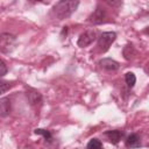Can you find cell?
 <instances>
[{"instance_id":"cell-9","label":"cell","mask_w":149,"mask_h":149,"mask_svg":"<svg viewBox=\"0 0 149 149\" xmlns=\"http://www.w3.org/2000/svg\"><path fill=\"white\" fill-rule=\"evenodd\" d=\"M126 146L128 148H139L141 146V140L137 134H130L126 140Z\"/></svg>"},{"instance_id":"cell-7","label":"cell","mask_w":149,"mask_h":149,"mask_svg":"<svg viewBox=\"0 0 149 149\" xmlns=\"http://www.w3.org/2000/svg\"><path fill=\"white\" fill-rule=\"evenodd\" d=\"M27 98H28V101L31 105H37V104H41V101H42L41 93L35 91V90H29L27 92Z\"/></svg>"},{"instance_id":"cell-4","label":"cell","mask_w":149,"mask_h":149,"mask_svg":"<svg viewBox=\"0 0 149 149\" xmlns=\"http://www.w3.org/2000/svg\"><path fill=\"white\" fill-rule=\"evenodd\" d=\"M15 43V36L9 33H2L0 36V49L2 52H9L10 47Z\"/></svg>"},{"instance_id":"cell-15","label":"cell","mask_w":149,"mask_h":149,"mask_svg":"<svg viewBox=\"0 0 149 149\" xmlns=\"http://www.w3.org/2000/svg\"><path fill=\"white\" fill-rule=\"evenodd\" d=\"M0 87H1V93H5L9 87H10V84H9V81H1L0 83Z\"/></svg>"},{"instance_id":"cell-1","label":"cell","mask_w":149,"mask_h":149,"mask_svg":"<svg viewBox=\"0 0 149 149\" xmlns=\"http://www.w3.org/2000/svg\"><path fill=\"white\" fill-rule=\"evenodd\" d=\"M79 6V1H73V0H63L58 1L54 7H52V15L58 19V20H64L69 16L72 15L73 12H76L77 7Z\"/></svg>"},{"instance_id":"cell-6","label":"cell","mask_w":149,"mask_h":149,"mask_svg":"<svg viewBox=\"0 0 149 149\" xmlns=\"http://www.w3.org/2000/svg\"><path fill=\"white\" fill-rule=\"evenodd\" d=\"M99 64L102 69L108 70V71H115L119 69V63L112 58H102Z\"/></svg>"},{"instance_id":"cell-11","label":"cell","mask_w":149,"mask_h":149,"mask_svg":"<svg viewBox=\"0 0 149 149\" xmlns=\"http://www.w3.org/2000/svg\"><path fill=\"white\" fill-rule=\"evenodd\" d=\"M125 80H126V84L129 86V87H133L136 83V77L133 72H127L125 74Z\"/></svg>"},{"instance_id":"cell-3","label":"cell","mask_w":149,"mask_h":149,"mask_svg":"<svg viewBox=\"0 0 149 149\" xmlns=\"http://www.w3.org/2000/svg\"><path fill=\"white\" fill-rule=\"evenodd\" d=\"M97 38V33L93 29H88L86 31H84L83 34H80V36L78 37V45L80 48H85L87 45H90L91 43H93Z\"/></svg>"},{"instance_id":"cell-17","label":"cell","mask_w":149,"mask_h":149,"mask_svg":"<svg viewBox=\"0 0 149 149\" xmlns=\"http://www.w3.org/2000/svg\"><path fill=\"white\" fill-rule=\"evenodd\" d=\"M144 33H146V34H149V27H147V28L144 29Z\"/></svg>"},{"instance_id":"cell-13","label":"cell","mask_w":149,"mask_h":149,"mask_svg":"<svg viewBox=\"0 0 149 149\" xmlns=\"http://www.w3.org/2000/svg\"><path fill=\"white\" fill-rule=\"evenodd\" d=\"M101 147H102V144H101V142L98 139H92L87 143L86 149H101Z\"/></svg>"},{"instance_id":"cell-16","label":"cell","mask_w":149,"mask_h":149,"mask_svg":"<svg viewBox=\"0 0 149 149\" xmlns=\"http://www.w3.org/2000/svg\"><path fill=\"white\" fill-rule=\"evenodd\" d=\"M6 72H7V66H6L5 62L1 61V62H0V76L3 77V76L6 74Z\"/></svg>"},{"instance_id":"cell-14","label":"cell","mask_w":149,"mask_h":149,"mask_svg":"<svg viewBox=\"0 0 149 149\" xmlns=\"http://www.w3.org/2000/svg\"><path fill=\"white\" fill-rule=\"evenodd\" d=\"M133 55H134V48H133V45L132 44H127L125 47V49H123V56H125V58L126 59H130Z\"/></svg>"},{"instance_id":"cell-5","label":"cell","mask_w":149,"mask_h":149,"mask_svg":"<svg viewBox=\"0 0 149 149\" xmlns=\"http://www.w3.org/2000/svg\"><path fill=\"white\" fill-rule=\"evenodd\" d=\"M105 19H106V12H105V9L101 8V7H97L95 10L91 14L88 21L92 22V23H94V24H99V23H102L105 21Z\"/></svg>"},{"instance_id":"cell-8","label":"cell","mask_w":149,"mask_h":149,"mask_svg":"<svg viewBox=\"0 0 149 149\" xmlns=\"http://www.w3.org/2000/svg\"><path fill=\"white\" fill-rule=\"evenodd\" d=\"M10 109V101L8 98H1L0 99V115L2 118L7 116L9 114Z\"/></svg>"},{"instance_id":"cell-10","label":"cell","mask_w":149,"mask_h":149,"mask_svg":"<svg viewBox=\"0 0 149 149\" xmlns=\"http://www.w3.org/2000/svg\"><path fill=\"white\" fill-rule=\"evenodd\" d=\"M105 135L108 137V140H109L112 143L116 144V143L121 140V137H122L123 133H122L121 130H108V132H106V133H105Z\"/></svg>"},{"instance_id":"cell-12","label":"cell","mask_w":149,"mask_h":149,"mask_svg":"<svg viewBox=\"0 0 149 149\" xmlns=\"http://www.w3.org/2000/svg\"><path fill=\"white\" fill-rule=\"evenodd\" d=\"M35 134H37V135H42L43 137H44V140L45 141H51V133L49 132V130H47V129H42V128H37V129H35Z\"/></svg>"},{"instance_id":"cell-2","label":"cell","mask_w":149,"mask_h":149,"mask_svg":"<svg viewBox=\"0 0 149 149\" xmlns=\"http://www.w3.org/2000/svg\"><path fill=\"white\" fill-rule=\"evenodd\" d=\"M115 38H116V34L114 31H105V33H102L98 38V47H99L100 51H102V52L107 51L109 49L111 44L115 41Z\"/></svg>"}]
</instances>
